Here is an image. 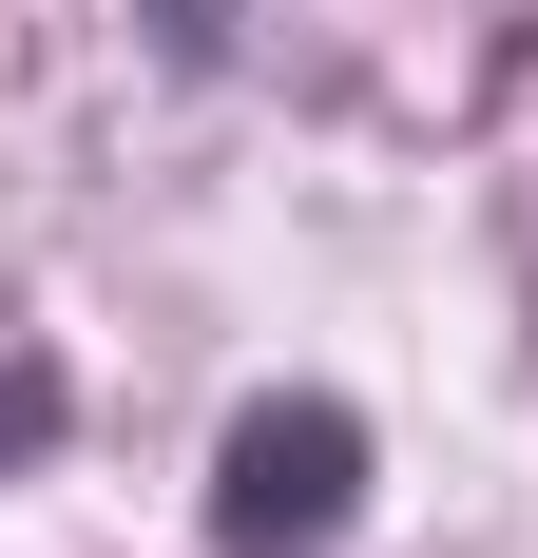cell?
<instances>
[{
    "mask_svg": "<svg viewBox=\"0 0 538 558\" xmlns=\"http://www.w3.org/2000/svg\"><path fill=\"white\" fill-rule=\"evenodd\" d=\"M346 520H366V424L346 404H250L231 462H212V539L231 558H327Z\"/></svg>",
    "mask_w": 538,
    "mask_h": 558,
    "instance_id": "1",
    "label": "cell"
},
{
    "mask_svg": "<svg viewBox=\"0 0 538 558\" xmlns=\"http://www.w3.org/2000/svg\"><path fill=\"white\" fill-rule=\"evenodd\" d=\"M39 424H58V386H39V366H0V462L39 444Z\"/></svg>",
    "mask_w": 538,
    "mask_h": 558,
    "instance_id": "2",
    "label": "cell"
}]
</instances>
